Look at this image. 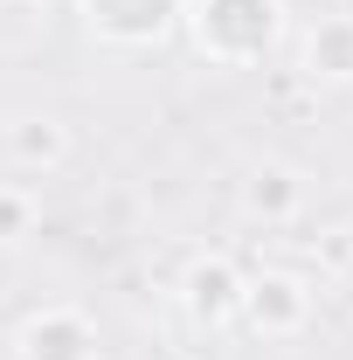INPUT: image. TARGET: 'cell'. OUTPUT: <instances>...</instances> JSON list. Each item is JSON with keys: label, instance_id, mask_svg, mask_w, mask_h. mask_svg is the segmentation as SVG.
Here are the masks:
<instances>
[{"label": "cell", "instance_id": "3", "mask_svg": "<svg viewBox=\"0 0 353 360\" xmlns=\"http://www.w3.org/2000/svg\"><path fill=\"white\" fill-rule=\"evenodd\" d=\"M264 340H291V333H305L312 319V291L291 277V270H264V277H243V312Z\"/></svg>", "mask_w": 353, "mask_h": 360}, {"label": "cell", "instance_id": "7", "mask_svg": "<svg viewBox=\"0 0 353 360\" xmlns=\"http://www.w3.org/2000/svg\"><path fill=\"white\" fill-rule=\"evenodd\" d=\"M7 146H14V160H21V167H56L70 139H63L56 118H21V125L7 132Z\"/></svg>", "mask_w": 353, "mask_h": 360}, {"label": "cell", "instance_id": "8", "mask_svg": "<svg viewBox=\"0 0 353 360\" xmlns=\"http://www.w3.org/2000/svg\"><path fill=\"white\" fill-rule=\"evenodd\" d=\"M243 201H250V215H291V201H298V180H291V167H264V174H250Z\"/></svg>", "mask_w": 353, "mask_h": 360}, {"label": "cell", "instance_id": "1", "mask_svg": "<svg viewBox=\"0 0 353 360\" xmlns=\"http://www.w3.org/2000/svg\"><path fill=\"white\" fill-rule=\"evenodd\" d=\"M187 35L194 49L222 70H250L264 63L284 35V0H187Z\"/></svg>", "mask_w": 353, "mask_h": 360}, {"label": "cell", "instance_id": "4", "mask_svg": "<svg viewBox=\"0 0 353 360\" xmlns=\"http://www.w3.org/2000/svg\"><path fill=\"white\" fill-rule=\"evenodd\" d=\"M14 354L21 360H97V326L77 305H42V312L21 319Z\"/></svg>", "mask_w": 353, "mask_h": 360}, {"label": "cell", "instance_id": "9", "mask_svg": "<svg viewBox=\"0 0 353 360\" xmlns=\"http://www.w3.org/2000/svg\"><path fill=\"white\" fill-rule=\"evenodd\" d=\"M28 229H35V201L21 187H0V243H21Z\"/></svg>", "mask_w": 353, "mask_h": 360}, {"label": "cell", "instance_id": "2", "mask_svg": "<svg viewBox=\"0 0 353 360\" xmlns=\"http://www.w3.org/2000/svg\"><path fill=\"white\" fill-rule=\"evenodd\" d=\"M77 14L90 21V35L111 49H153L167 42L187 14V0H77Z\"/></svg>", "mask_w": 353, "mask_h": 360}, {"label": "cell", "instance_id": "6", "mask_svg": "<svg viewBox=\"0 0 353 360\" xmlns=\"http://www.w3.org/2000/svg\"><path fill=\"white\" fill-rule=\"evenodd\" d=\"M305 70L319 84H353V14H326L305 35Z\"/></svg>", "mask_w": 353, "mask_h": 360}, {"label": "cell", "instance_id": "5", "mask_svg": "<svg viewBox=\"0 0 353 360\" xmlns=\"http://www.w3.org/2000/svg\"><path fill=\"white\" fill-rule=\"evenodd\" d=\"M180 305H187V319L194 326H229V319L243 312V270L229 264V257H201V264H187V277H180Z\"/></svg>", "mask_w": 353, "mask_h": 360}]
</instances>
